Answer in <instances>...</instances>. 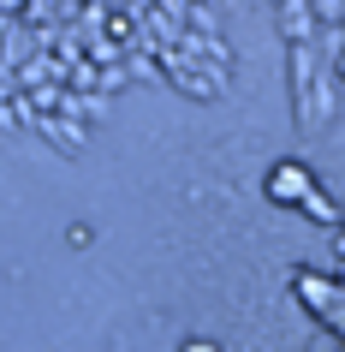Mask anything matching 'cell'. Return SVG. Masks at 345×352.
Returning a JSON list of instances; mask_svg holds the SVG:
<instances>
[{"mask_svg":"<svg viewBox=\"0 0 345 352\" xmlns=\"http://www.w3.org/2000/svg\"><path fill=\"white\" fill-rule=\"evenodd\" d=\"M179 352H220V346H215V340H185Z\"/></svg>","mask_w":345,"mask_h":352,"instance_id":"7a4b0ae2","label":"cell"},{"mask_svg":"<svg viewBox=\"0 0 345 352\" xmlns=\"http://www.w3.org/2000/svg\"><path fill=\"white\" fill-rule=\"evenodd\" d=\"M298 173H304V167H274V197H298V186H304V179H298Z\"/></svg>","mask_w":345,"mask_h":352,"instance_id":"6da1fadb","label":"cell"}]
</instances>
